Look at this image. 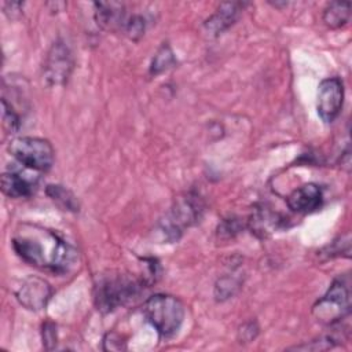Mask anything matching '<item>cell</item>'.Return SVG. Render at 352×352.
Listing matches in <instances>:
<instances>
[{"label":"cell","mask_w":352,"mask_h":352,"mask_svg":"<svg viewBox=\"0 0 352 352\" xmlns=\"http://www.w3.org/2000/svg\"><path fill=\"white\" fill-rule=\"evenodd\" d=\"M12 248L30 265L56 274L70 271L78 258L76 248L40 226H21L12 238Z\"/></svg>","instance_id":"6da1fadb"},{"label":"cell","mask_w":352,"mask_h":352,"mask_svg":"<svg viewBox=\"0 0 352 352\" xmlns=\"http://www.w3.org/2000/svg\"><path fill=\"white\" fill-rule=\"evenodd\" d=\"M143 314L157 333L165 338L175 336L184 320L182 301L170 294H154L148 297L143 304Z\"/></svg>","instance_id":"7a4b0ae2"},{"label":"cell","mask_w":352,"mask_h":352,"mask_svg":"<svg viewBox=\"0 0 352 352\" xmlns=\"http://www.w3.org/2000/svg\"><path fill=\"white\" fill-rule=\"evenodd\" d=\"M204 208L202 198L195 192H186L179 197L162 220V232L165 236L169 241H177L184 228L199 221Z\"/></svg>","instance_id":"3957f363"},{"label":"cell","mask_w":352,"mask_h":352,"mask_svg":"<svg viewBox=\"0 0 352 352\" xmlns=\"http://www.w3.org/2000/svg\"><path fill=\"white\" fill-rule=\"evenodd\" d=\"M8 151L19 164L38 172H47L55 158L52 144L41 138L23 136L14 139L8 144Z\"/></svg>","instance_id":"277c9868"},{"label":"cell","mask_w":352,"mask_h":352,"mask_svg":"<svg viewBox=\"0 0 352 352\" xmlns=\"http://www.w3.org/2000/svg\"><path fill=\"white\" fill-rule=\"evenodd\" d=\"M142 289V283L125 276L107 278L96 285L95 302L99 311L110 312L120 305L135 298Z\"/></svg>","instance_id":"5b68a950"},{"label":"cell","mask_w":352,"mask_h":352,"mask_svg":"<svg viewBox=\"0 0 352 352\" xmlns=\"http://www.w3.org/2000/svg\"><path fill=\"white\" fill-rule=\"evenodd\" d=\"M349 287L341 278L336 279L326 294L312 308L315 318L326 324H334L349 314Z\"/></svg>","instance_id":"8992f818"},{"label":"cell","mask_w":352,"mask_h":352,"mask_svg":"<svg viewBox=\"0 0 352 352\" xmlns=\"http://www.w3.org/2000/svg\"><path fill=\"white\" fill-rule=\"evenodd\" d=\"M73 55L63 41H55L43 65V78L50 87L65 85L73 70Z\"/></svg>","instance_id":"52a82bcc"},{"label":"cell","mask_w":352,"mask_h":352,"mask_svg":"<svg viewBox=\"0 0 352 352\" xmlns=\"http://www.w3.org/2000/svg\"><path fill=\"white\" fill-rule=\"evenodd\" d=\"M344 103V85L338 77L324 78L318 88L316 109L319 117L324 122L334 121Z\"/></svg>","instance_id":"ba28073f"},{"label":"cell","mask_w":352,"mask_h":352,"mask_svg":"<svg viewBox=\"0 0 352 352\" xmlns=\"http://www.w3.org/2000/svg\"><path fill=\"white\" fill-rule=\"evenodd\" d=\"M15 294L25 308L38 311L47 305L52 294V289L47 280L32 275L22 282Z\"/></svg>","instance_id":"9c48e42d"},{"label":"cell","mask_w":352,"mask_h":352,"mask_svg":"<svg viewBox=\"0 0 352 352\" xmlns=\"http://www.w3.org/2000/svg\"><path fill=\"white\" fill-rule=\"evenodd\" d=\"M322 188L315 183H307L296 188L287 197V206L297 213H308L322 205Z\"/></svg>","instance_id":"30bf717a"},{"label":"cell","mask_w":352,"mask_h":352,"mask_svg":"<svg viewBox=\"0 0 352 352\" xmlns=\"http://www.w3.org/2000/svg\"><path fill=\"white\" fill-rule=\"evenodd\" d=\"M37 187V179L11 170L1 176V190L10 198H28Z\"/></svg>","instance_id":"8fae6325"},{"label":"cell","mask_w":352,"mask_h":352,"mask_svg":"<svg viewBox=\"0 0 352 352\" xmlns=\"http://www.w3.org/2000/svg\"><path fill=\"white\" fill-rule=\"evenodd\" d=\"M243 4L241 3H223L217 11L205 22V29L210 34H219L228 29L239 16Z\"/></svg>","instance_id":"7c38bea8"},{"label":"cell","mask_w":352,"mask_h":352,"mask_svg":"<svg viewBox=\"0 0 352 352\" xmlns=\"http://www.w3.org/2000/svg\"><path fill=\"white\" fill-rule=\"evenodd\" d=\"M95 19L98 25L106 29H114L117 26H124V7L120 3H95Z\"/></svg>","instance_id":"4fadbf2b"},{"label":"cell","mask_w":352,"mask_h":352,"mask_svg":"<svg viewBox=\"0 0 352 352\" xmlns=\"http://www.w3.org/2000/svg\"><path fill=\"white\" fill-rule=\"evenodd\" d=\"M351 16V3L349 1H333L323 11V21L331 29H338L344 26Z\"/></svg>","instance_id":"5bb4252c"},{"label":"cell","mask_w":352,"mask_h":352,"mask_svg":"<svg viewBox=\"0 0 352 352\" xmlns=\"http://www.w3.org/2000/svg\"><path fill=\"white\" fill-rule=\"evenodd\" d=\"M47 195L56 202L62 209L65 210H70V212H78L80 209V204L78 199L76 198V195L67 190L66 187L60 186V184H48L47 190H45Z\"/></svg>","instance_id":"9a60e30c"},{"label":"cell","mask_w":352,"mask_h":352,"mask_svg":"<svg viewBox=\"0 0 352 352\" xmlns=\"http://www.w3.org/2000/svg\"><path fill=\"white\" fill-rule=\"evenodd\" d=\"M175 62H176V59H175L173 51L170 50V47L168 44H164L153 58V62L150 66L151 76H158V74L166 72L168 69H170L175 65Z\"/></svg>","instance_id":"2e32d148"},{"label":"cell","mask_w":352,"mask_h":352,"mask_svg":"<svg viewBox=\"0 0 352 352\" xmlns=\"http://www.w3.org/2000/svg\"><path fill=\"white\" fill-rule=\"evenodd\" d=\"M1 104H3V121H4V125L11 132L18 131L19 126H21V118H19L18 113L12 109V106L7 102L6 98L1 99Z\"/></svg>","instance_id":"e0dca14e"},{"label":"cell","mask_w":352,"mask_h":352,"mask_svg":"<svg viewBox=\"0 0 352 352\" xmlns=\"http://www.w3.org/2000/svg\"><path fill=\"white\" fill-rule=\"evenodd\" d=\"M144 19L140 16V15H133L131 16L125 25H124V29H125V33L129 38L132 40H138L142 37V34L144 33Z\"/></svg>","instance_id":"ac0fdd59"},{"label":"cell","mask_w":352,"mask_h":352,"mask_svg":"<svg viewBox=\"0 0 352 352\" xmlns=\"http://www.w3.org/2000/svg\"><path fill=\"white\" fill-rule=\"evenodd\" d=\"M238 282L235 279L231 278H223L217 282L216 285V298L217 300H226L228 297H231L235 290L238 289Z\"/></svg>","instance_id":"d6986e66"},{"label":"cell","mask_w":352,"mask_h":352,"mask_svg":"<svg viewBox=\"0 0 352 352\" xmlns=\"http://www.w3.org/2000/svg\"><path fill=\"white\" fill-rule=\"evenodd\" d=\"M43 344L45 349H52L56 345V326L52 322L43 324Z\"/></svg>","instance_id":"ffe728a7"},{"label":"cell","mask_w":352,"mask_h":352,"mask_svg":"<svg viewBox=\"0 0 352 352\" xmlns=\"http://www.w3.org/2000/svg\"><path fill=\"white\" fill-rule=\"evenodd\" d=\"M103 348L106 351H121V349H125V341L120 334L111 331L104 336Z\"/></svg>","instance_id":"44dd1931"},{"label":"cell","mask_w":352,"mask_h":352,"mask_svg":"<svg viewBox=\"0 0 352 352\" xmlns=\"http://www.w3.org/2000/svg\"><path fill=\"white\" fill-rule=\"evenodd\" d=\"M241 230V223L238 221V219H228L224 220L223 224L219 227V234H227V236H232L236 232H239Z\"/></svg>","instance_id":"7402d4cb"}]
</instances>
